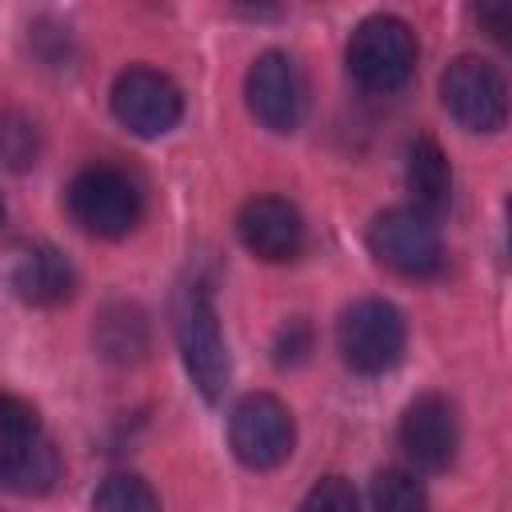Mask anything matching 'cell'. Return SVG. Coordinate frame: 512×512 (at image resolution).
<instances>
[{
	"label": "cell",
	"instance_id": "obj_1",
	"mask_svg": "<svg viewBox=\"0 0 512 512\" xmlns=\"http://www.w3.org/2000/svg\"><path fill=\"white\" fill-rule=\"evenodd\" d=\"M172 332H176V348H180V360L192 384L200 388L204 400H216L232 376V360H228V344H224L212 296L200 280L180 284L172 300Z\"/></svg>",
	"mask_w": 512,
	"mask_h": 512
},
{
	"label": "cell",
	"instance_id": "obj_2",
	"mask_svg": "<svg viewBox=\"0 0 512 512\" xmlns=\"http://www.w3.org/2000/svg\"><path fill=\"white\" fill-rule=\"evenodd\" d=\"M60 480V452L20 396H0V488L40 496Z\"/></svg>",
	"mask_w": 512,
	"mask_h": 512
},
{
	"label": "cell",
	"instance_id": "obj_3",
	"mask_svg": "<svg viewBox=\"0 0 512 512\" xmlns=\"http://www.w3.org/2000/svg\"><path fill=\"white\" fill-rule=\"evenodd\" d=\"M68 216L100 240L128 236L144 212V192L140 184L116 168V164H88L72 176L68 184Z\"/></svg>",
	"mask_w": 512,
	"mask_h": 512
},
{
	"label": "cell",
	"instance_id": "obj_4",
	"mask_svg": "<svg viewBox=\"0 0 512 512\" xmlns=\"http://www.w3.org/2000/svg\"><path fill=\"white\" fill-rule=\"evenodd\" d=\"M416 68V32L400 16H368L348 40V72L364 92H396Z\"/></svg>",
	"mask_w": 512,
	"mask_h": 512
},
{
	"label": "cell",
	"instance_id": "obj_5",
	"mask_svg": "<svg viewBox=\"0 0 512 512\" xmlns=\"http://www.w3.org/2000/svg\"><path fill=\"white\" fill-rule=\"evenodd\" d=\"M336 348L360 376H380L404 356V316L396 304L364 296L336 320Z\"/></svg>",
	"mask_w": 512,
	"mask_h": 512
},
{
	"label": "cell",
	"instance_id": "obj_6",
	"mask_svg": "<svg viewBox=\"0 0 512 512\" xmlns=\"http://www.w3.org/2000/svg\"><path fill=\"white\" fill-rule=\"evenodd\" d=\"M228 444L244 468H256V472L280 468L296 444V424L288 404L268 392L244 396L228 416Z\"/></svg>",
	"mask_w": 512,
	"mask_h": 512
},
{
	"label": "cell",
	"instance_id": "obj_7",
	"mask_svg": "<svg viewBox=\"0 0 512 512\" xmlns=\"http://www.w3.org/2000/svg\"><path fill=\"white\" fill-rule=\"evenodd\" d=\"M440 100L468 132H500L508 120V84L496 64L480 56H456L440 76Z\"/></svg>",
	"mask_w": 512,
	"mask_h": 512
},
{
	"label": "cell",
	"instance_id": "obj_8",
	"mask_svg": "<svg viewBox=\"0 0 512 512\" xmlns=\"http://www.w3.org/2000/svg\"><path fill=\"white\" fill-rule=\"evenodd\" d=\"M112 116L132 136L152 140V136H164L180 124L184 96H180L172 76H164L148 64H132L112 80Z\"/></svg>",
	"mask_w": 512,
	"mask_h": 512
},
{
	"label": "cell",
	"instance_id": "obj_9",
	"mask_svg": "<svg viewBox=\"0 0 512 512\" xmlns=\"http://www.w3.org/2000/svg\"><path fill=\"white\" fill-rule=\"evenodd\" d=\"M368 248L400 276H432L444 264L440 228L416 208H388L368 228Z\"/></svg>",
	"mask_w": 512,
	"mask_h": 512
},
{
	"label": "cell",
	"instance_id": "obj_10",
	"mask_svg": "<svg viewBox=\"0 0 512 512\" xmlns=\"http://www.w3.org/2000/svg\"><path fill=\"white\" fill-rule=\"evenodd\" d=\"M244 96L248 112L268 128V132H292L304 112V84L288 52H260L244 76Z\"/></svg>",
	"mask_w": 512,
	"mask_h": 512
},
{
	"label": "cell",
	"instance_id": "obj_11",
	"mask_svg": "<svg viewBox=\"0 0 512 512\" xmlns=\"http://www.w3.org/2000/svg\"><path fill=\"white\" fill-rule=\"evenodd\" d=\"M456 444H460L456 408L440 392H424L404 408V416H400V448L416 468H424V472L448 468L452 456H456Z\"/></svg>",
	"mask_w": 512,
	"mask_h": 512
},
{
	"label": "cell",
	"instance_id": "obj_12",
	"mask_svg": "<svg viewBox=\"0 0 512 512\" xmlns=\"http://www.w3.org/2000/svg\"><path fill=\"white\" fill-rule=\"evenodd\" d=\"M236 232L260 260H292L304 248V220L284 196H256L240 208Z\"/></svg>",
	"mask_w": 512,
	"mask_h": 512
},
{
	"label": "cell",
	"instance_id": "obj_13",
	"mask_svg": "<svg viewBox=\"0 0 512 512\" xmlns=\"http://www.w3.org/2000/svg\"><path fill=\"white\" fill-rule=\"evenodd\" d=\"M8 280H12V292L24 304L52 308V304H64L72 296L76 272H72V264L64 260L60 248H52V244H28V248H20L12 256Z\"/></svg>",
	"mask_w": 512,
	"mask_h": 512
},
{
	"label": "cell",
	"instance_id": "obj_14",
	"mask_svg": "<svg viewBox=\"0 0 512 512\" xmlns=\"http://www.w3.org/2000/svg\"><path fill=\"white\" fill-rule=\"evenodd\" d=\"M404 188L412 192V208L424 212V216H436L448 208L452 200V164L444 156V148L428 136L412 140L408 144V156H404Z\"/></svg>",
	"mask_w": 512,
	"mask_h": 512
},
{
	"label": "cell",
	"instance_id": "obj_15",
	"mask_svg": "<svg viewBox=\"0 0 512 512\" xmlns=\"http://www.w3.org/2000/svg\"><path fill=\"white\" fill-rule=\"evenodd\" d=\"M96 352L112 364H136L148 352V316L132 300H112L96 312L92 324Z\"/></svg>",
	"mask_w": 512,
	"mask_h": 512
},
{
	"label": "cell",
	"instance_id": "obj_16",
	"mask_svg": "<svg viewBox=\"0 0 512 512\" xmlns=\"http://www.w3.org/2000/svg\"><path fill=\"white\" fill-rule=\"evenodd\" d=\"M372 512H428V492L412 472L384 468L372 480Z\"/></svg>",
	"mask_w": 512,
	"mask_h": 512
},
{
	"label": "cell",
	"instance_id": "obj_17",
	"mask_svg": "<svg viewBox=\"0 0 512 512\" xmlns=\"http://www.w3.org/2000/svg\"><path fill=\"white\" fill-rule=\"evenodd\" d=\"M92 512H160V500L140 476L116 472L96 488Z\"/></svg>",
	"mask_w": 512,
	"mask_h": 512
},
{
	"label": "cell",
	"instance_id": "obj_18",
	"mask_svg": "<svg viewBox=\"0 0 512 512\" xmlns=\"http://www.w3.org/2000/svg\"><path fill=\"white\" fill-rule=\"evenodd\" d=\"M40 156V132L24 112H0V160L8 168H28Z\"/></svg>",
	"mask_w": 512,
	"mask_h": 512
},
{
	"label": "cell",
	"instance_id": "obj_19",
	"mask_svg": "<svg viewBox=\"0 0 512 512\" xmlns=\"http://www.w3.org/2000/svg\"><path fill=\"white\" fill-rule=\"evenodd\" d=\"M300 512H360V500L344 476H324L308 488V496L300 500Z\"/></svg>",
	"mask_w": 512,
	"mask_h": 512
},
{
	"label": "cell",
	"instance_id": "obj_20",
	"mask_svg": "<svg viewBox=\"0 0 512 512\" xmlns=\"http://www.w3.org/2000/svg\"><path fill=\"white\" fill-rule=\"evenodd\" d=\"M312 352V328L304 320H288L276 336V360L280 364H300Z\"/></svg>",
	"mask_w": 512,
	"mask_h": 512
},
{
	"label": "cell",
	"instance_id": "obj_21",
	"mask_svg": "<svg viewBox=\"0 0 512 512\" xmlns=\"http://www.w3.org/2000/svg\"><path fill=\"white\" fill-rule=\"evenodd\" d=\"M476 20L488 24V32L496 40H508V32H512V12L508 8H476Z\"/></svg>",
	"mask_w": 512,
	"mask_h": 512
},
{
	"label": "cell",
	"instance_id": "obj_22",
	"mask_svg": "<svg viewBox=\"0 0 512 512\" xmlns=\"http://www.w3.org/2000/svg\"><path fill=\"white\" fill-rule=\"evenodd\" d=\"M0 220H4V200H0Z\"/></svg>",
	"mask_w": 512,
	"mask_h": 512
}]
</instances>
